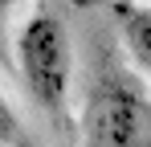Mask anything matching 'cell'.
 I'll use <instances>...</instances> for the list:
<instances>
[{"label":"cell","instance_id":"2","mask_svg":"<svg viewBox=\"0 0 151 147\" xmlns=\"http://www.w3.org/2000/svg\"><path fill=\"white\" fill-rule=\"evenodd\" d=\"M86 147H151V102L127 82H102L86 102Z\"/></svg>","mask_w":151,"mask_h":147},{"label":"cell","instance_id":"1","mask_svg":"<svg viewBox=\"0 0 151 147\" xmlns=\"http://www.w3.org/2000/svg\"><path fill=\"white\" fill-rule=\"evenodd\" d=\"M17 66H21L29 98L41 110L61 115L70 98V78H74V45H70V29L53 12H33L21 24Z\"/></svg>","mask_w":151,"mask_h":147},{"label":"cell","instance_id":"3","mask_svg":"<svg viewBox=\"0 0 151 147\" xmlns=\"http://www.w3.org/2000/svg\"><path fill=\"white\" fill-rule=\"evenodd\" d=\"M114 24L135 66L151 78V4H135V0L114 4Z\"/></svg>","mask_w":151,"mask_h":147},{"label":"cell","instance_id":"5","mask_svg":"<svg viewBox=\"0 0 151 147\" xmlns=\"http://www.w3.org/2000/svg\"><path fill=\"white\" fill-rule=\"evenodd\" d=\"M12 4H17V0H0V12H4V8H12Z\"/></svg>","mask_w":151,"mask_h":147},{"label":"cell","instance_id":"4","mask_svg":"<svg viewBox=\"0 0 151 147\" xmlns=\"http://www.w3.org/2000/svg\"><path fill=\"white\" fill-rule=\"evenodd\" d=\"M12 139V115H8V102L0 98V147H8Z\"/></svg>","mask_w":151,"mask_h":147}]
</instances>
